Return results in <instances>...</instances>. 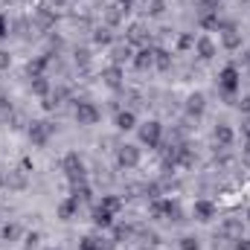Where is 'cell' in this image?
Returning <instances> with one entry per match:
<instances>
[{
    "mask_svg": "<svg viewBox=\"0 0 250 250\" xmlns=\"http://www.w3.org/2000/svg\"><path fill=\"white\" fill-rule=\"evenodd\" d=\"M148 215L151 218H160V221H184V209L172 198H154L148 204Z\"/></svg>",
    "mask_w": 250,
    "mask_h": 250,
    "instance_id": "cell-1",
    "label": "cell"
},
{
    "mask_svg": "<svg viewBox=\"0 0 250 250\" xmlns=\"http://www.w3.org/2000/svg\"><path fill=\"white\" fill-rule=\"evenodd\" d=\"M62 172H64V178H67V184H84L87 181V166H84V160H82L79 151H67L64 154Z\"/></svg>",
    "mask_w": 250,
    "mask_h": 250,
    "instance_id": "cell-2",
    "label": "cell"
},
{
    "mask_svg": "<svg viewBox=\"0 0 250 250\" xmlns=\"http://www.w3.org/2000/svg\"><path fill=\"white\" fill-rule=\"evenodd\" d=\"M137 140H140V146H146V148H160V143H163V123L160 120H146V123L137 125Z\"/></svg>",
    "mask_w": 250,
    "mask_h": 250,
    "instance_id": "cell-3",
    "label": "cell"
},
{
    "mask_svg": "<svg viewBox=\"0 0 250 250\" xmlns=\"http://www.w3.org/2000/svg\"><path fill=\"white\" fill-rule=\"evenodd\" d=\"M239 87H242V73H239L236 64H227V67L218 73V90H221V96L233 99V96L239 93Z\"/></svg>",
    "mask_w": 250,
    "mask_h": 250,
    "instance_id": "cell-4",
    "label": "cell"
},
{
    "mask_svg": "<svg viewBox=\"0 0 250 250\" xmlns=\"http://www.w3.org/2000/svg\"><path fill=\"white\" fill-rule=\"evenodd\" d=\"M53 134H56V125L50 123V120H32V123H29V128H26L29 143H32V146H38V148L50 146Z\"/></svg>",
    "mask_w": 250,
    "mask_h": 250,
    "instance_id": "cell-5",
    "label": "cell"
},
{
    "mask_svg": "<svg viewBox=\"0 0 250 250\" xmlns=\"http://www.w3.org/2000/svg\"><path fill=\"white\" fill-rule=\"evenodd\" d=\"M140 160H143V148L140 146H134V143H123L120 148H117V166L120 169H137L140 166Z\"/></svg>",
    "mask_w": 250,
    "mask_h": 250,
    "instance_id": "cell-6",
    "label": "cell"
},
{
    "mask_svg": "<svg viewBox=\"0 0 250 250\" xmlns=\"http://www.w3.org/2000/svg\"><path fill=\"white\" fill-rule=\"evenodd\" d=\"M73 117H76V123L82 125V128H90V125H96L99 120H102V111H99L93 102L82 99V102H76V111H73Z\"/></svg>",
    "mask_w": 250,
    "mask_h": 250,
    "instance_id": "cell-7",
    "label": "cell"
},
{
    "mask_svg": "<svg viewBox=\"0 0 250 250\" xmlns=\"http://www.w3.org/2000/svg\"><path fill=\"white\" fill-rule=\"evenodd\" d=\"M218 35H221V47H224L227 53H236V50H242V32H239L233 23H221Z\"/></svg>",
    "mask_w": 250,
    "mask_h": 250,
    "instance_id": "cell-8",
    "label": "cell"
},
{
    "mask_svg": "<svg viewBox=\"0 0 250 250\" xmlns=\"http://www.w3.org/2000/svg\"><path fill=\"white\" fill-rule=\"evenodd\" d=\"M215 212H218V207H215L209 198H198L195 207H192V215H195V221H201V224H209V221L215 218Z\"/></svg>",
    "mask_w": 250,
    "mask_h": 250,
    "instance_id": "cell-9",
    "label": "cell"
},
{
    "mask_svg": "<svg viewBox=\"0 0 250 250\" xmlns=\"http://www.w3.org/2000/svg\"><path fill=\"white\" fill-rule=\"evenodd\" d=\"M192 50H195V56H198L201 62H212V59H215V53H218V47H215V41H212L209 35H198Z\"/></svg>",
    "mask_w": 250,
    "mask_h": 250,
    "instance_id": "cell-10",
    "label": "cell"
},
{
    "mask_svg": "<svg viewBox=\"0 0 250 250\" xmlns=\"http://www.w3.org/2000/svg\"><path fill=\"white\" fill-rule=\"evenodd\" d=\"M221 236L230 239V242H239L245 236V221L242 218H224L221 221Z\"/></svg>",
    "mask_w": 250,
    "mask_h": 250,
    "instance_id": "cell-11",
    "label": "cell"
},
{
    "mask_svg": "<svg viewBox=\"0 0 250 250\" xmlns=\"http://www.w3.org/2000/svg\"><path fill=\"white\" fill-rule=\"evenodd\" d=\"M212 137H215V143H218L221 148H230V146L236 143V131H233L230 123H218L212 128Z\"/></svg>",
    "mask_w": 250,
    "mask_h": 250,
    "instance_id": "cell-12",
    "label": "cell"
},
{
    "mask_svg": "<svg viewBox=\"0 0 250 250\" xmlns=\"http://www.w3.org/2000/svg\"><path fill=\"white\" fill-rule=\"evenodd\" d=\"M184 111H187L189 117H204V111H207V96H204L201 90L189 93V96H187V105H184Z\"/></svg>",
    "mask_w": 250,
    "mask_h": 250,
    "instance_id": "cell-13",
    "label": "cell"
},
{
    "mask_svg": "<svg viewBox=\"0 0 250 250\" xmlns=\"http://www.w3.org/2000/svg\"><path fill=\"white\" fill-rule=\"evenodd\" d=\"M131 64L140 70V73H146V70H151L154 67V47H140L137 53H134V59Z\"/></svg>",
    "mask_w": 250,
    "mask_h": 250,
    "instance_id": "cell-14",
    "label": "cell"
},
{
    "mask_svg": "<svg viewBox=\"0 0 250 250\" xmlns=\"http://www.w3.org/2000/svg\"><path fill=\"white\" fill-rule=\"evenodd\" d=\"M79 207H82V204H79L73 195H67L62 204L56 207V218H62V221H73V218H76V212H79Z\"/></svg>",
    "mask_w": 250,
    "mask_h": 250,
    "instance_id": "cell-15",
    "label": "cell"
},
{
    "mask_svg": "<svg viewBox=\"0 0 250 250\" xmlns=\"http://www.w3.org/2000/svg\"><path fill=\"white\" fill-rule=\"evenodd\" d=\"M111 248H114V242H105L96 233H87V236L79 239V250H111Z\"/></svg>",
    "mask_w": 250,
    "mask_h": 250,
    "instance_id": "cell-16",
    "label": "cell"
},
{
    "mask_svg": "<svg viewBox=\"0 0 250 250\" xmlns=\"http://www.w3.org/2000/svg\"><path fill=\"white\" fill-rule=\"evenodd\" d=\"M102 82H105L111 90H120V87H123V67H120V64H108V67L102 70Z\"/></svg>",
    "mask_w": 250,
    "mask_h": 250,
    "instance_id": "cell-17",
    "label": "cell"
},
{
    "mask_svg": "<svg viewBox=\"0 0 250 250\" xmlns=\"http://www.w3.org/2000/svg\"><path fill=\"white\" fill-rule=\"evenodd\" d=\"M131 59H134V47H131L128 41H125V44H114V47H111V64H120V67H123V64L131 62Z\"/></svg>",
    "mask_w": 250,
    "mask_h": 250,
    "instance_id": "cell-18",
    "label": "cell"
},
{
    "mask_svg": "<svg viewBox=\"0 0 250 250\" xmlns=\"http://www.w3.org/2000/svg\"><path fill=\"white\" fill-rule=\"evenodd\" d=\"M26 184H29V172H23L21 166L6 172V187L9 189H26Z\"/></svg>",
    "mask_w": 250,
    "mask_h": 250,
    "instance_id": "cell-19",
    "label": "cell"
},
{
    "mask_svg": "<svg viewBox=\"0 0 250 250\" xmlns=\"http://www.w3.org/2000/svg\"><path fill=\"white\" fill-rule=\"evenodd\" d=\"M114 125H117V131H134V128H137L140 123H137V114L125 108V111H117V117H114Z\"/></svg>",
    "mask_w": 250,
    "mask_h": 250,
    "instance_id": "cell-20",
    "label": "cell"
},
{
    "mask_svg": "<svg viewBox=\"0 0 250 250\" xmlns=\"http://www.w3.org/2000/svg\"><path fill=\"white\" fill-rule=\"evenodd\" d=\"M114 218H117V215H114V212H108V209H102L99 204L93 207V224H96L99 230H108V227H114Z\"/></svg>",
    "mask_w": 250,
    "mask_h": 250,
    "instance_id": "cell-21",
    "label": "cell"
},
{
    "mask_svg": "<svg viewBox=\"0 0 250 250\" xmlns=\"http://www.w3.org/2000/svg\"><path fill=\"white\" fill-rule=\"evenodd\" d=\"M29 87H32V93H35V96H41V99H47V96H50V90H53V84H50V79H47V76H35V79H29Z\"/></svg>",
    "mask_w": 250,
    "mask_h": 250,
    "instance_id": "cell-22",
    "label": "cell"
},
{
    "mask_svg": "<svg viewBox=\"0 0 250 250\" xmlns=\"http://www.w3.org/2000/svg\"><path fill=\"white\" fill-rule=\"evenodd\" d=\"M47 64H50V56H38V59H29V62H26V76H29V79H35V76H44Z\"/></svg>",
    "mask_w": 250,
    "mask_h": 250,
    "instance_id": "cell-23",
    "label": "cell"
},
{
    "mask_svg": "<svg viewBox=\"0 0 250 250\" xmlns=\"http://www.w3.org/2000/svg\"><path fill=\"white\" fill-rule=\"evenodd\" d=\"M21 236H23V230H21L18 221H6V224L0 227V239H3V242H18Z\"/></svg>",
    "mask_w": 250,
    "mask_h": 250,
    "instance_id": "cell-24",
    "label": "cell"
},
{
    "mask_svg": "<svg viewBox=\"0 0 250 250\" xmlns=\"http://www.w3.org/2000/svg\"><path fill=\"white\" fill-rule=\"evenodd\" d=\"M123 204H125L123 195H102V201H99V207H102V209H108V212H114V215H120Z\"/></svg>",
    "mask_w": 250,
    "mask_h": 250,
    "instance_id": "cell-25",
    "label": "cell"
},
{
    "mask_svg": "<svg viewBox=\"0 0 250 250\" xmlns=\"http://www.w3.org/2000/svg\"><path fill=\"white\" fill-rule=\"evenodd\" d=\"M93 44H96V47H114V32H111V26L93 29Z\"/></svg>",
    "mask_w": 250,
    "mask_h": 250,
    "instance_id": "cell-26",
    "label": "cell"
},
{
    "mask_svg": "<svg viewBox=\"0 0 250 250\" xmlns=\"http://www.w3.org/2000/svg\"><path fill=\"white\" fill-rule=\"evenodd\" d=\"M172 53L169 50H154V70H160V73H169L172 70Z\"/></svg>",
    "mask_w": 250,
    "mask_h": 250,
    "instance_id": "cell-27",
    "label": "cell"
},
{
    "mask_svg": "<svg viewBox=\"0 0 250 250\" xmlns=\"http://www.w3.org/2000/svg\"><path fill=\"white\" fill-rule=\"evenodd\" d=\"M125 41H128L131 47H134V44H143V41H146V26H143V23H131Z\"/></svg>",
    "mask_w": 250,
    "mask_h": 250,
    "instance_id": "cell-28",
    "label": "cell"
},
{
    "mask_svg": "<svg viewBox=\"0 0 250 250\" xmlns=\"http://www.w3.org/2000/svg\"><path fill=\"white\" fill-rule=\"evenodd\" d=\"M201 29H221V21H218V12H201L198 18Z\"/></svg>",
    "mask_w": 250,
    "mask_h": 250,
    "instance_id": "cell-29",
    "label": "cell"
},
{
    "mask_svg": "<svg viewBox=\"0 0 250 250\" xmlns=\"http://www.w3.org/2000/svg\"><path fill=\"white\" fill-rule=\"evenodd\" d=\"M70 195H73L79 204H84V201H90V195H93V192H90L87 181H84V184H70Z\"/></svg>",
    "mask_w": 250,
    "mask_h": 250,
    "instance_id": "cell-30",
    "label": "cell"
},
{
    "mask_svg": "<svg viewBox=\"0 0 250 250\" xmlns=\"http://www.w3.org/2000/svg\"><path fill=\"white\" fill-rule=\"evenodd\" d=\"M178 166H184V169L195 166V154H192L189 146H178Z\"/></svg>",
    "mask_w": 250,
    "mask_h": 250,
    "instance_id": "cell-31",
    "label": "cell"
},
{
    "mask_svg": "<svg viewBox=\"0 0 250 250\" xmlns=\"http://www.w3.org/2000/svg\"><path fill=\"white\" fill-rule=\"evenodd\" d=\"M123 18H125V9L117 3V6L108 9V18H105V21H108V26H117V23H123Z\"/></svg>",
    "mask_w": 250,
    "mask_h": 250,
    "instance_id": "cell-32",
    "label": "cell"
},
{
    "mask_svg": "<svg viewBox=\"0 0 250 250\" xmlns=\"http://www.w3.org/2000/svg\"><path fill=\"white\" fill-rule=\"evenodd\" d=\"M35 18H38V23H41V26H44V29H47V26H53V23H56V15H53V12H50V9H44V6H41V9H38V12H35Z\"/></svg>",
    "mask_w": 250,
    "mask_h": 250,
    "instance_id": "cell-33",
    "label": "cell"
},
{
    "mask_svg": "<svg viewBox=\"0 0 250 250\" xmlns=\"http://www.w3.org/2000/svg\"><path fill=\"white\" fill-rule=\"evenodd\" d=\"M41 245V233L38 230H29L26 236H23V250H35Z\"/></svg>",
    "mask_w": 250,
    "mask_h": 250,
    "instance_id": "cell-34",
    "label": "cell"
},
{
    "mask_svg": "<svg viewBox=\"0 0 250 250\" xmlns=\"http://www.w3.org/2000/svg\"><path fill=\"white\" fill-rule=\"evenodd\" d=\"M166 9H169L166 0H148V15H151V18H160Z\"/></svg>",
    "mask_w": 250,
    "mask_h": 250,
    "instance_id": "cell-35",
    "label": "cell"
},
{
    "mask_svg": "<svg viewBox=\"0 0 250 250\" xmlns=\"http://www.w3.org/2000/svg\"><path fill=\"white\" fill-rule=\"evenodd\" d=\"M178 250H201V239H195V236H181Z\"/></svg>",
    "mask_w": 250,
    "mask_h": 250,
    "instance_id": "cell-36",
    "label": "cell"
},
{
    "mask_svg": "<svg viewBox=\"0 0 250 250\" xmlns=\"http://www.w3.org/2000/svg\"><path fill=\"white\" fill-rule=\"evenodd\" d=\"M195 6H198L201 12H218L221 0H195Z\"/></svg>",
    "mask_w": 250,
    "mask_h": 250,
    "instance_id": "cell-37",
    "label": "cell"
},
{
    "mask_svg": "<svg viewBox=\"0 0 250 250\" xmlns=\"http://www.w3.org/2000/svg\"><path fill=\"white\" fill-rule=\"evenodd\" d=\"M189 47H195V35H181V38H178V50L184 53Z\"/></svg>",
    "mask_w": 250,
    "mask_h": 250,
    "instance_id": "cell-38",
    "label": "cell"
},
{
    "mask_svg": "<svg viewBox=\"0 0 250 250\" xmlns=\"http://www.w3.org/2000/svg\"><path fill=\"white\" fill-rule=\"evenodd\" d=\"M76 64H79V67H87V64H90V53H87V50H79V53H76Z\"/></svg>",
    "mask_w": 250,
    "mask_h": 250,
    "instance_id": "cell-39",
    "label": "cell"
},
{
    "mask_svg": "<svg viewBox=\"0 0 250 250\" xmlns=\"http://www.w3.org/2000/svg\"><path fill=\"white\" fill-rule=\"evenodd\" d=\"M12 67V56H9V50H0V70H9Z\"/></svg>",
    "mask_w": 250,
    "mask_h": 250,
    "instance_id": "cell-40",
    "label": "cell"
},
{
    "mask_svg": "<svg viewBox=\"0 0 250 250\" xmlns=\"http://www.w3.org/2000/svg\"><path fill=\"white\" fill-rule=\"evenodd\" d=\"M236 108H239L242 114H250V96H242V99L236 102Z\"/></svg>",
    "mask_w": 250,
    "mask_h": 250,
    "instance_id": "cell-41",
    "label": "cell"
},
{
    "mask_svg": "<svg viewBox=\"0 0 250 250\" xmlns=\"http://www.w3.org/2000/svg\"><path fill=\"white\" fill-rule=\"evenodd\" d=\"M9 35V21H6V15H0V38H6Z\"/></svg>",
    "mask_w": 250,
    "mask_h": 250,
    "instance_id": "cell-42",
    "label": "cell"
},
{
    "mask_svg": "<svg viewBox=\"0 0 250 250\" xmlns=\"http://www.w3.org/2000/svg\"><path fill=\"white\" fill-rule=\"evenodd\" d=\"M233 250H250V239H245V236H242V239L233 245Z\"/></svg>",
    "mask_w": 250,
    "mask_h": 250,
    "instance_id": "cell-43",
    "label": "cell"
},
{
    "mask_svg": "<svg viewBox=\"0 0 250 250\" xmlns=\"http://www.w3.org/2000/svg\"><path fill=\"white\" fill-rule=\"evenodd\" d=\"M21 169H23V172H32V169H35V166H32V157H21Z\"/></svg>",
    "mask_w": 250,
    "mask_h": 250,
    "instance_id": "cell-44",
    "label": "cell"
},
{
    "mask_svg": "<svg viewBox=\"0 0 250 250\" xmlns=\"http://www.w3.org/2000/svg\"><path fill=\"white\" fill-rule=\"evenodd\" d=\"M242 157H245V163L250 166V140L245 143V151H242Z\"/></svg>",
    "mask_w": 250,
    "mask_h": 250,
    "instance_id": "cell-45",
    "label": "cell"
},
{
    "mask_svg": "<svg viewBox=\"0 0 250 250\" xmlns=\"http://www.w3.org/2000/svg\"><path fill=\"white\" fill-rule=\"evenodd\" d=\"M117 3H120V6H123L125 12H128V9H131V6H134V0H117Z\"/></svg>",
    "mask_w": 250,
    "mask_h": 250,
    "instance_id": "cell-46",
    "label": "cell"
},
{
    "mask_svg": "<svg viewBox=\"0 0 250 250\" xmlns=\"http://www.w3.org/2000/svg\"><path fill=\"white\" fill-rule=\"evenodd\" d=\"M0 187H6V172H0Z\"/></svg>",
    "mask_w": 250,
    "mask_h": 250,
    "instance_id": "cell-47",
    "label": "cell"
},
{
    "mask_svg": "<svg viewBox=\"0 0 250 250\" xmlns=\"http://www.w3.org/2000/svg\"><path fill=\"white\" fill-rule=\"evenodd\" d=\"M0 108H6V96L3 93H0Z\"/></svg>",
    "mask_w": 250,
    "mask_h": 250,
    "instance_id": "cell-48",
    "label": "cell"
},
{
    "mask_svg": "<svg viewBox=\"0 0 250 250\" xmlns=\"http://www.w3.org/2000/svg\"><path fill=\"white\" fill-rule=\"evenodd\" d=\"M248 221H250V207H248Z\"/></svg>",
    "mask_w": 250,
    "mask_h": 250,
    "instance_id": "cell-49",
    "label": "cell"
},
{
    "mask_svg": "<svg viewBox=\"0 0 250 250\" xmlns=\"http://www.w3.org/2000/svg\"><path fill=\"white\" fill-rule=\"evenodd\" d=\"M44 250H56V248H44Z\"/></svg>",
    "mask_w": 250,
    "mask_h": 250,
    "instance_id": "cell-50",
    "label": "cell"
},
{
    "mask_svg": "<svg viewBox=\"0 0 250 250\" xmlns=\"http://www.w3.org/2000/svg\"><path fill=\"white\" fill-rule=\"evenodd\" d=\"M0 215H3V207H0Z\"/></svg>",
    "mask_w": 250,
    "mask_h": 250,
    "instance_id": "cell-51",
    "label": "cell"
}]
</instances>
